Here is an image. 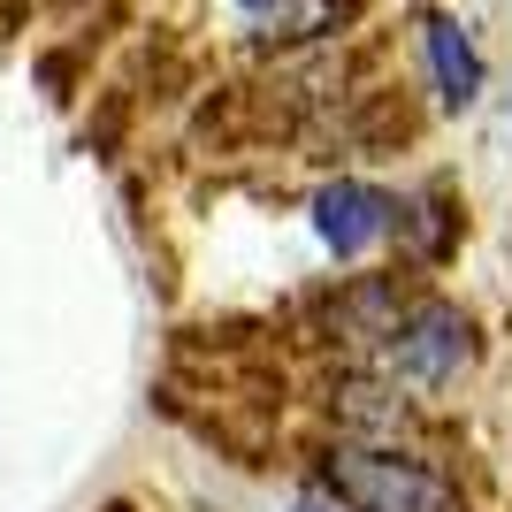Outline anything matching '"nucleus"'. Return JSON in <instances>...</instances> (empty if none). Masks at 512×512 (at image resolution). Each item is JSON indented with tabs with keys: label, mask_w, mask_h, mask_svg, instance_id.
I'll return each instance as SVG.
<instances>
[{
	"label": "nucleus",
	"mask_w": 512,
	"mask_h": 512,
	"mask_svg": "<svg viewBox=\"0 0 512 512\" xmlns=\"http://www.w3.org/2000/svg\"><path fill=\"white\" fill-rule=\"evenodd\" d=\"M321 474H329V490H337L344 512H467L444 474H428L421 459H398V451L344 444V451H329Z\"/></svg>",
	"instance_id": "f257e3e1"
},
{
	"label": "nucleus",
	"mask_w": 512,
	"mask_h": 512,
	"mask_svg": "<svg viewBox=\"0 0 512 512\" xmlns=\"http://www.w3.org/2000/svg\"><path fill=\"white\" fill-rule=\"evenodd\" d=\"M467 360H474V344H467V321L451 314V306H421L406 329H390V352H383L390 375H406L421 390H444Z\"/></svg>",
	"instance_id": "f03ea898"
},
{
	"label": "nucleus",
	"mask_w": 512,
	"mask_h": 512,
	"mask_svg": "<svg viewBox=\"0 0 512 512\" xmlns=\"http://www.w3.org/2000/svg\"><path fill=\"white\" fill-rule=\"evenodd\" d=\"M390 222H398V207H390V192H375V184H329V192L314 199V230L337 260L375 253L390 237Z\"/></svg>",
	"instance_id": "7ed1b4c3"
},
{
	"label": "nucleus",
	"mask_w": 512,
	"mask_h": 512,
	"mask_svg": "<svg viewBox=\"0 0 512 512\" xmlns=\"http://www.w3.org/2000/svg\"><path fill=\"white\" fill-rule=\"evenodd\" d=\"M421 46H428V69H436L444 107H474V92H482V54H474L467 23L444 16V8H428L421 16Z\"/></svg>",
	"instance_id": "20e7f679"
},
{
	"label": "nucleus",
	"mask_w": 512,
	"mask_h": 512,
	"mask_svg": "<svg viewBox=\"0 0 512 512\" xmlns=\"http://www.w3.org/2000/svg\"><path fill=\"white\" fill-rule=\"evenodd\" d=\"M291 512H337V505H321V497H299V505H291Z\"/></svg>",
	"instance_id": "39448f33"
},
{
	"label": "nucleus",
	"mask_w": 512,
	"mask_h": 512,
	"mask_svg": "<svg viewBox=\"0 0 512 512\" xmlns=\"http://www.w3.org/2000/svg\"><path fill=\"white\" fill-rule=\"evenodd\" d=\"M245 8H291V0H245Z\"/></svg>",
	"instance_id": "423d86ee"
}]
</instances>
